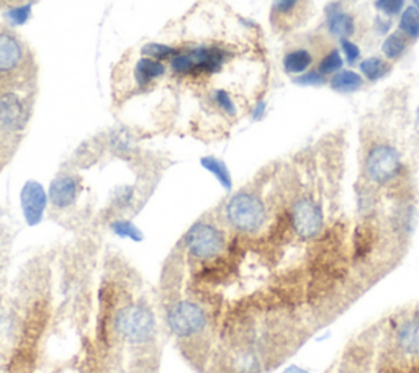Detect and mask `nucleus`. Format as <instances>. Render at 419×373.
<instances>
[{"mask_svg": "<svg viewBox=\"0 0 419 373\" xmlns=\"http://www.w3.org/2000/svg\"><path fill=\"white\" fill-rule=\"evenodd\" d=\"M362 87V78L357 73L352 71H341L332 75L331 79V89L337 90V92H354Z\"/></svg>", "mask_w": 419, "mask_h": 373, "instance_id": "nucleus-17", "label": "nucleus"}, {"mask_svg": "<svg viewBox=\"0 0 419 373\" xmlns=\"http://www.w3.org/2000/svg\"><path fill=\"white\" fill-rule=\"evenodd\" d=\"M166 66L161 61L152 59V57L142 56L135 66V80L140 89H146L147 85H151L156 79L163 78Z\"/></svg>", "mask_w": 419, "mask_h": 373, "instance_id": "nucleus-13", "label": "nucleus"}, {"mask_svg": "<svg viewBox=\"0 0 419 373\" xmlns=\"http://www.w3.org/2000/svg\"><path fill=\"white\" fill-rule=\"evenodd\" d=\"M212 97H213V103L216 105V108L220 110V112L225 113L226 117H236L237 115L236 103H235V100L231 98V95L228 90H225V89L213 90Z\"/></svg>", "mask_w": 419, "mask_h": 373, "instance_id": "nucleus-23", "label": "nucleus"}, {"mask_svg": "<svg viewBox=\"0 0 419 373\" xmlns=\"http://www.w3.org/2000/svg\"><path fill=\"white\" fill-rule=\"evenodd\" d=\"M414 7H416L419 10V0H414Z\"/></svg>", "mask_w": 419, "mask_h": 373, "instance_id": "nucleus-32", "label": "nucleus"}, {"mask_svg": "<svg viewBox=\"0 0 419 373\" xmlns=\"http://www.w3.org/2000/svg\"><path fill=\"white\" fill-rule=\"evenodd\" d=\"M185 251L193 261L208 262L220 257L226 249V236L223 229L215 223L200 221L193 223L182 239Z\"/></svg>", "mask_w": 419, "mask_h": 373, "instance_id": "nucleus-5", "label": "nucleus"}, {"mask_svg": "<svg viewBox=\"0 0 419 373\" xmlns=\"http://www.w3.org/2000/svg\"><path fill=\"white\" fill-rule=\"evenodd\" d=\"M290 224L304 241L316 237L325 226L321 205L311 197H300L290 208Z\"/></svg>", "mask_w": 419, "mask_h": 373, "instance_id": "nucleus-8", "label": "nucleus"}, {"mask_svg": "<svg viewBox=\"0 0 419 373\" xmlns=\"http://www.w3.org/2000/svg\"><path fill=\"white\" fill-rule=\"evenodd\" d=\"M30 112L20 95L13 90L0 94V130L6 133L22 131L27 126Z\"/></svg>", "mask_w": 419, "mask_h": 373, "instance_id": "nucleus-9", "label": "nucleus"}, {"mask_svg": "<svg viewBox=\"0 0 419 373\" xmlns=\"http://www.w3.org/2000/svg\"><path fill=\"white\" fill-rule=\"evenodd\" d=\"M418 122H419V108H418Z\"/></svg>", "mask_w": 419, "mask_h": 373, "instance_id": "nucleus-33", "label": "nucleus"}, {"mask_svg": "<svg viewBox=\"0 0 419 373\" xmlns=\"http://www.w3.org/2000/svg\"><path fill=\"white\" fill-rule=\"evenodd\" d=\"M341 68H342L341 52L337 50H331L320 61V66H318V73H320L321 75H328V74L337 73V71H339Z\"/></svg>", "mask_w": 419, "mask_h": 373, "instance_id": "nucleus-24", "label": "nucleus"}, {"mask_svg": "<svg viewBox=\"0 0 419 373\" xmlns=\"http://www.w3.org/2000/svg\"><path fill=\"white\" fill-rule=\"evenodd\" d=\"M264 108H265V103L264 102L257 103L256 108H254V118H260L262 115H264Z\"/></svg>", "mask_w": 419, "mask_h": 373, "instance_id": "nucleus-31", "label": "nucleus"}, {"mask_svg": "<svg viewBox=\"0 0 419 373\" xmlns=\"http://www.w3.org/2000/svg\"><path fill=\"white\" fill-rule=\"evenodd\" d=\"M30 15H31V6H22L8 10L7 20L10 22L12 25H25V23L30 20Z\"/></svg>", "mask_w": 419, "mask_h": 373, "instance_id": "nucleus-27", "label": "nucleus"}, {"mask_svg": "<svg viewBox=\"0 0 419 373\" xmlns=\"http://www.w3.org/2000/svg\"><path fill=\"white\" fill-rule=\"evenodd\" d=\"M403 3H404V0H377L375 6H377L378 10L385 13V15L393 17V15H398V13L402 12Z\"/></svg>", "mask_w": 419, "mask_h": 373, "instance_id": "nucleus-29", "label": "nucleus"}, {"mask_svg": "<svg viewBox=\"0 0 419 373\" xmlns=\"http://www.w3.org/2000/svg\"><path fill=\"white\" fill-rule=\"evenodd\" d=\"M360 71L369 80H377L380 78H383V75L390 71V68L387 62L380 59V57H369V59L362 61Z\"/></svg>", "mask_w": 419, "mask_h": 373, "instance_id": "nucleus-21", "label": "nucleus"}, {"mask_svg": "<svg viewBox=\"0 0 419 373\" xmlns=\"http://www.w3.org/2000/svg\"><path fill=\"white\" fill-rule=\"evenodd\" d=\"M141 52L147 57H152V59L163 62L166 59H172L175 52H177V47L164 45V43H147V45L141 50Z\"/></svg>", "mask_w": 419, "mask_h": 373, "instance_id": "nucleus-22", "label": "nucleus"}, {"mask_svg": "<svg viewBox=\"0 0 419 373\" xmlns=\"http://www.w3.org/2000/svg\"><path fill=\"white\" fill-rule=\"evenodd\" d=\"M17 329V318L10 309L0 308V336H10Z\"/></svg>", "mask_w": 419, "mask_h": 373, "instance_id": "nucleus-26", "label": "nucleus"}, {"mask_svg": "<svg viewBox=\"0 0 419 373\" xmlns=\"http://www.w3.org/2000/svg\"><path fill=\"white\" fill-rule=\"evenodd\" d=\"M133 200H135V189L130 185L118 186V189L115 190V193H113V205H115L118 210L128 208L131 205Z\"/></svg>", "mask_w": 419, "mask_h": 373, "instance_id": "nucleus-25", "label": "nucleus"}, {"mask_svg": "<svg viewBox=\"0 0 419 373\" xmlns=\"http://www.w3.org/2000/svg\"><path fill=\"white\" fill-rule=\"evenodd\" d=\"M25 46L12 30L0 27V79L15 74L25 62Z\"/></svg>", "mask_w": 419, "mask_h": 373, "instance_id": "nucleus-10", "label": "nucleus"}, {"mask_svg": "<svg viewBox=\"0 0 419 373\" xmlns=\"http://www.w3.org/2000/svg\"><path fill=\"white\" fill-rule=\"evenodd\" d=\"M166 324L175 337L190 339L207 329L208 314L202 305L192 300H179L166 311Z\"/></svg>", "mask_w": 419, "mask_h": 373, "instance_id": "nucleus-6", "label": "nucleus"}, {"mask_svg": "<svg viewBox=\"0 0 419 373\" xmlns=\"http://www.w3.org/2000/svg\"><path fill=\"white\" fill-rule=\"evenodd\" d=\"M302 0H274L272 12L277 17H288L297 10Z\"/></svg>", "mask_w": 419, "mask_h": 373, "instance_id": "nucleus-28", "label": "nucleus"}, {"mask_svg": "<svg viewBox=\"0 0 419 373\" xmlns=\"http://www.w3.org/2000/svg\"><path fill=\"white\" fill-rule=\"evenodd\" d=\"M341 46H342V51H344V54L347 57V61H349V64H354V62L359 59V56H360L359 46L354 45V43L349 41V40H342Z\"/></svg>", "mask_w": 419, "mask_h": 373, "instance_id": "nucleus-30", "label": "nucleus"}, {"mask_svg": "<svg viewBox=\"0 0 419 373\" xmlns=\"http://www.w3.org/2000/svg\"><path fill=\"white\" fill-rule=\"evenodd\" d=\"M313 62V56L308 50H293L284 57V69L288 74H302Z\"/></svg>", "mask_w": 419, "mask_h": 373, "instance_id": "nucleus-16", "label": "nucleus"}, {"mask_svg": "<svg viewBox=\"0 0 419 373\" xmlns=\"http://www.w3.org/2000/svg\"><path fill=\"white\" fill-rule=\"evenodd\" d=\"M225 219L241 234H256L267 223V207L254 192L241 190L225 203Z\"/></svg>", "mask_w": 419, "mask_h": 373, "instance_id": "nucleus-3", "label": "nucleus"}, {"mask_svg": "<svg viewBox=\"0 0 419 373\" xmlns=\"http://www.w3.org/2000/svg\"><path fill=\"white\" fill-rule=\"evenodd\" d=\"M326 373H419V308L374 324Z\"/></svg>", "mask_w": 419, "mask_h": 373, "instance_id": "nucleus-1", "label": "nucleus"}, {"mask_svg": "<svg viewBox=\"0 0 419 373\" xmlns=\"http://www.w3.org/2000/svg\"><path fill=\"white\" fill-rule=\"evenodd\" d=\"M402 172V157L398 151L388 145L372 147L365 159V174L377 185H388Z\"/></svg>", "mask_w": 419, "mask_h": 373, "instance_id": "nucleus-7", "label": "nucleus"}, {"mask_svg": "<svg viewBox=\"0 0 419 373\" xmlns=\"http://www.w3.org/2000/svg\"><path fill=\"white\" fill-rule=\"evenodd\" d=\"M399 31L403 33L408 40H416L419 38V10L416 7H408L402 13L399 18Z\"/></svg>", "mask_w": 419, "mask_h": 373, "instance_id": "nucleus-18", "label": "nucleus"}, {"mask_svg": "<svg viewBox=\"0 0 419 373\" xmlns=\"http://www.w3.org/2000/svg\"><path fill=\"white\" fill-rule=\"evenodd\" d=\"M382 51L388 59H398V57L406 51V36H404L402 31L393 33V35H390L387 40H385Z\"/></svg>", "mask_w": 419, "mask_h": 373, "instance_id": "nucleus-19", "label": "nucleus"}, {"mask_svg": "<svg viewBox=\"0 0 419 373\" xmlns=\"http://www.w3.org/2000/svg\"><path fill=\"white\" fill-rule=\"evenodd\" d=\"M47 197L46 190L43 189V185L36 180H28L23 185L20 192V205L23 217H25L27 223L30 226H36L41 223L43 217H45L46 205H47Z\"/></svg>", "mask_w": 419, "mask_h": 373, "instance_id": "nucleus-11", "label": "nucleus"}, {"mask_svg": "<svg viewBox=\"0 0 419 373\" xmlns=\"http://www.w3.org/2000/svg\"><path fill=\"white\" fill-rule=\"evenodd\" d=\"M203 169H207L210 174L215 175V179L220 182V185L225 190H231L233 180H231V172L228 169V166L221 159H218L215 156H205L200 159Z\"/></svg>", "mask_w": 419, "mask_h": 373, "instance_id": "nucleus-15", "label": "nucleus"}, {"mask_svg": "<svg viewBox=\"0 0 419 373\" xmlns=\"http://www.w3.org/2000/svg\"><path fill=\"white\" fill-rule=\"evenodd\" d=\"M328 28H330V33L332 36L347 40V38H351L355 33L354 17L341 10L331 12L330 20H328Z\"/></svg>", "mask_w": 419, "mask_h": 373, "instance_id": "nucleus-14", "label": "nucleus"}, {"mask_svg": "<svg viewBox=\"0 0 419 373\" xmlns=\"http://www.w3.org/2000/svg\"><path fill=\"white\" fill-rule=\"evenodd\" d=\"M110 228L118 237L131 239V241H135V242L142 241L141 229L138 228L135 223L130 221V219H115V221L110 224Z\"/></svg>", "mask_w": 419, "mask_h": 373, "instance_id": "nucleus-20", "label": "nucleus"}, {"mask_svg": "<svg viewBox=\"0 0 419 373\" xmlns=\"http://www.w3.org/2000/svg\"><path fill=\"white\" fill-rule=\"evenodd\" d=\"M113 328L123 341L133 346H142L154 337L156 318L145 303L128 305L115 314Z\"/></svg>", "mask_w": 419, "mask_h": 373, "instance_id": "nucleus-4", "label": "nucleus"}, {"mask_svg": "<svg viewBox=\"0 0 419 373\" xmlns=\"http://www.w3.org/2000/svg\"><path fill=\"white\" fill-rule=\"evenodd\" d=\"M230 59V51L218 45H197L187 50H177L170 59V69L180 78H200L220 73Z\"/></svg>", "mask_w": 419, "mask_h": 373, "instance_id": "nucleus-2", "label": "nucleus"}, {"mask_svg": "<svg viewBox=\"0 0 419 373\" xmlns=\"http://www.w3.org/2000/svg\"><path fill=\"white\" fill-rule=\"evenodd\" d=\"M78 195H79V182L75 180L73 175L63 174L56 177V179L51 182L47 197H50V202L52 203V207L64 210V208H69L71 205H74L75 200H78Z\"/></svg>", "mask_w": 419, "mask_h": 373, "instance_id": "nucleus-12", "label": "nucleus"}]
</instances>
